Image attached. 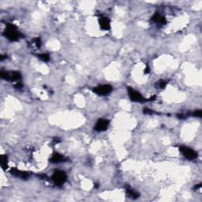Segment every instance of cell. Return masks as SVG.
Returning <instances> with one entry per match:
<instances>
[{
  "label": "cell",
  "instance_id": "cell-15",
  "mask_svg": "<svg viewBox=\"0 0 202 202\" xmlns=\"http://www.w3.org/2000/svg\"><path fill=\"white\" fill-rule=\"evenodd\" d=\"M166 84H167V82H166V80H159V81L156 82L155 86H156V88H161V89H163V88H165V87L166 86Z\"/></svg>",
  "mask_w": 202,
  "mask_h": 202
},
{
  "label": "cell",
  "instance_id": "cell-7",
  "mask_svg": "<svg viewBox=\"0 0 202 202\" xmlns=\"http://www.w3.org/2000/svg\"><path fill=\"white\" fill-rule=\"evenodd\" d=\"M109 125V121L105 118H99L96 123H95L94 129L97 132H103V131L107 130Z\"/></svg>",
  "mask_w": 202,
  "mask_h": 202
},
{
  "label": "cell",
  "instance_id": "cell-8",
  "mask_svg": "<svg viewBox=\"0 0 202 202\" xmlns=\"http://www.w3.org/2000/svg\"><path fill=\"white\" fill-rule=\"evenodd\" d=\"M10 173H11L13 175L16 176L17 178H22V179H27V178H29V173L26 172V171H23V170H18L17 168H12L10 170Z\"/></svg>",
  "mask_w": 202,
  "mask_h": 202
},
{
  "label": "cell",
  "instance_id": "cell-4",
  "mask_svg": "<svg viewBox=\"0 0 202 202\" xmlns=\"http://www.w3.org/2000/svg\"><path fill=\"white\" fill-rule=\"evenodd\" d=\"M179 151L181 152V153L184 155V157L185 159H189V160H193V159H196L198 155L196 152L191 148L186 147V146H180Z\"/></svg>",
  "mask_w": 202,
  "mask_h": 202
},
{
  "label": "cell",
  "instance_id": "cell-14",
  "mask_svg": "<svg viewBox=\"0 0 202 202\" xmlns=\"http://www.w3.org/2000/svg\"><path fill=\"white\" fill-rule=\"evenodd\" d=\"M37 57L41 60V61H43V62H48L49 60H50L49 54H46V53H42V54H37Z\"/></svg>",
  "mask_w": 202,
  "mask_h": 202
},
{
  "label": "cell",
  "instance_id": "cell-3",
  "mask_svg": "<svg viewBox=\"0 0 202 202\" xmlns=\"http://www.w3.org/2000/svg\"><path fill=\"white\" fill-rule=\"evenodd\" d=\"M0 77L1 78L9 81H17L21 78V74L17 71H1Z\"/></svg>",
  "mask_w": 202,
  "mask_h": 202
},
{
  "label": "cell",
  "instance_id": "cell-6",
  "mask_svg": "<svg viewBox=\"0 0 202 202\" xmlns=\"http://www.w3.org/2000/svg\"><path fill=\"white\" fill-rule=\"evenodd\" d=\"M113 88L110 84H102L93 88V92L99 95H107L112 92Z\"/></svg>",
  "mask_w": 202,
  "mask_h": 202
},
{
  "label": "cell",
  "instance_id": "cell-20",
  "mask_svg": "<svg viewBox=\"0 0 202 202\" xmlns=\"http://www.w3.org/2000/svg\"><path fill=\"white\" fill-rule=\"evenodd\" d=\"M201 185H202V184H201V183L198 184V185H195V186H194V189H200V188L201 187Z\"/></svg>",
  "mask_w": 202,
  "mask_h": 202
},
{
  "label": "cell",
  "instance_id": "cell-10",
  "mask_svg": "<svg viewBox=\"0 0 202 202\" xmlns=\"http://www.w3.org/2000/svg\"><path fill=\"white\" fill-rule=\"evenodd\" d=\"M152 20L154 22L156 23V24H166V18L163 17V15H161L160 13H157V12L152 15Z\"/></svg>",
  "mask_w": 202,
  "mask_h": 202
},
{
  "label": "cell",
  "instance_id": "cell-19",
  "mask_svg": "<svg viewBox=\"0 0 202 202\" xmlns=\"http://www.w3.org/2000/svg\"><path fill=\"white\" fill-rule=\"evenodd\" d=\"M23 86V84L21 82H17V84H14V87L16 88H21Z\"/></svg>",
  "mask_w": 202,
  "mask_h": 202
},
{
  "label": "cell",
  "instance_id": "cell-21",
  "mask_svg": "<svg viewBox=\"0 0 202 202\" xmlns=\"http://www.w3.org/2000/svg\"><path fill=\"white\" fill-rule=\"evenodd\" d=\"M148 72H149V68H148V66H147V67L144 69V73H148Z\"/></svg>",
  "mask_w": 202,
  "mask_h": 202
},
{
  "label": "cell",
  "instance_id": "cell-9",
  "mask_svg": "<svg viewBox=\"0 0 202 202\" xmlns=\"http://www.w3.org/2000/svg\"><path fill=\"white\" fill-rule=\"evenodd\" d=\"M99 24L103 30H109L110 28V20L107 17H101L99 18Z\"/></svg>",
  "mask_w": 202,
  "mask_h": 202
},
{
  "label": "cell",
  "instance_id": "cell-2",
  "mask_svg": "<svg viewBox=\"0 0 202 202\" xmlns=\"http://www.w3.org/2000/svg\"><path fill=\"white\" fill-rule=\"evenodd\" d=\"M52 181L54 184L58 186H62L65 181L67 180V175L64 171L59 170H56L52 174Z\"/></svg>",
  "mask_w": 202,
  "mask_h": 202
},
{
  "label": "cell",
  "instance_id": "cell-17",
  "mask_svg": "<svg viewBox=\"0 0 202 202\" xmlns=\"http://www.w3.org/2000/svg\"><path fill=\"white\" fill-rule=\"evenodd\" d=\"M33 41L37 47H39L40 46H41V39H40V38H39V37L36 38V39H34Z\"/></svg>",
  "mask_w": 202,
  "mask_h": 202
},
{
  "label": "cell",
  "instance_id": "cell-13",
  "mask_svg": "<svg viewBox=\"0 0 202 202\" xmlns=\"http://www.w3.org/2000/svg\"><path fill=\"white\" fill-rule=\"evenodd\" d=\"M0 165L2 170H6L8 167V158L7 155H0Z\"/></svg>",
  "mask_w": 202,
  "mask_h": 202
},
{
  "label": "cell",
  "instance_id": "cell-16",
  "mask_svg": "<svg viewBox=\"0 0 202 202\" xmlns=\"http://www.w3.org/2000/svg\"><path fill=\"white\" fill-rule=\"evenodd\" d=\"M192 115L193 116H195V117H199V118H200L202 116V111L201 110H195V111H193V113H192Z\"/></svg>",
  "mask_w": 202,
  "mask_h": 202
},
{
  "label": "cell",
  "instance_id": "cell-18",
  "mask_svg": "<svg viewBox=\"0 0 202 202\" xmlns=\"http://www.w3.org/2000/svg\"><path fill=\"white\" fill-rule=\"evenodd\" d=\"M143 112H144V114H152V113H153V110H151V109L148 108V107H145V108L143 109Z\"/></svg>",
  "mask_w": 202,
  "mask_h": 202
},
{
  "label": "cell",
  "instance_id": "cell-1",
  "mask_svg": "<svg viewBox=\"0 0 202 202\" xmlns=\"http://www.w3.org/2000/svg\"><path fill=\"white\" fill-rule=\"evenodd\" d=\"M4 36L10 41H17L22 36L15 24H8L4 31Z\"/></svg>",
  "mask_w": 202,
  "mask_h": 202
},
{
  "label": "cell",
  "instance_id": "cell-11",
  "mask_svg": "<svg viewBox=\"0 0 202 202\" xmlns=\"http://www.w3.org/2000/svg\"><path fill=\"white\" fill-rule=\"evenodd\" d=\"M125 193L131 199H137L140 196V194L137 193V191H135L134 189H132L131 187H129V186L125 188Z\"/></svg>",
  "mask_w": 202,
  "mask_h": 202
},
{
  "label": "cell",
  "instance_id": "cell-5",
  "mask_svg": "<svg viewBox=\"0 0 202 202\" xmlns=\"http://www.w3.org/2000/svg\"><path fill=\"white\" fill-rule=\"evenodd\" d=\"M127 92H128V95H129V97L131 100L133 101V102H139V103H143L144 101L146 100L144 97H143V95L138 92L137 91L133 89V88H131V87H128L127 88Z\"/></svg>",
  "mask_w": 202,
  "mask_h": 202
},
{
  "label": "cell",
  "instance_id": "cell-12",
  "mask_svg": "<svg viewBox=\"0 0 202 202\" xmlns=\"http://www.w3.org/2000/svg\"><path fill=\"white\" fill-rule=\"evenodd\" d=\"M50 161L51 163H62V162H64L65 161V159L64 158L63 155H62L61 154L59 153H54L53 154L52 156L50 157Z\"/></svg>",
  "mask_w": 202,
  "mask_h": 202
}]
</instances>
